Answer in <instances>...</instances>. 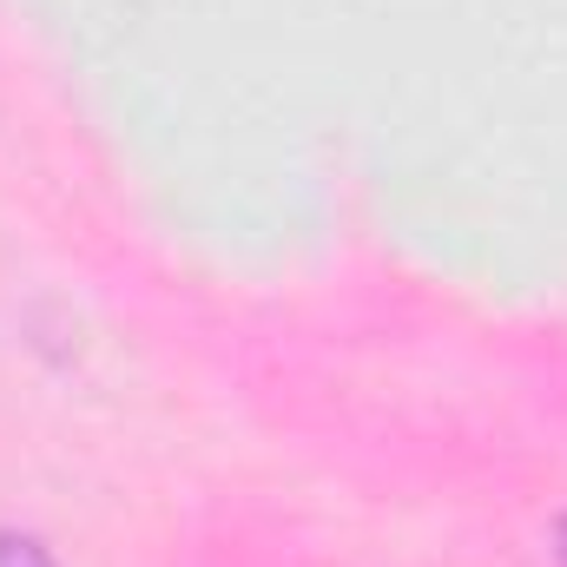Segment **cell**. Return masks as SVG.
Wrapping results in <instances>:
<instances>
[{
    "label": "cell",
    "mask_w": 567,
    "mask_h": 567,
    "mask_svg": "<svg viewBox=\"0 0 567 567\" xmlns=\"http://www.w3.org/2000/svg\"><path fill=\"white\" fill-rule=\"evenodd\" d=\"M0 567H60L33 535H0Z\"/></svg>",
    "instance_id": "1"
},
{
    "label": "cell",
    "mask_w": 567,
    "mask_h": 567,
    "mask_svg": "<svg viewBox=\"0 0 567 567\" xmlns=\"http://www.w3.org/2000/svg\"><path fill=\"white\" fill-rule=\"evenodd\" d=\"M555 555L567 561V515H561V528H555Z\"/></svg>",
    "instance_id": "2"
}]
</instances>
